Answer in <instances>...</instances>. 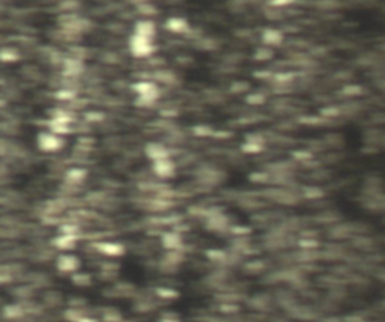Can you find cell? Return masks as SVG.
<instances>
[{"instance_id":"52a82bcc","label":"cell","mask_w":385,"mask_h":322,"mask_svg":"<svg viewBox=\"0 0 385 322\" xmlns=\"http://www.w3.org/2000/svg\"><path fill=\"white\" fill-rule=\"evenodd\" d=\"M145 154H146V157L152 161V163L170 157L169 149L165 148L163 143H160V142H151V143H148L145 146Z\"/></svg>"},{"instance_id":"ba28073f","label":"cell","mask_w":385,"mask_h":322,"mask_svg":"<svg viewBox=\"0 0 385 322\" xmlns=\"http://www.w3.org/2000/svg\"><path fill=\"white\" fill-rule=\"evenodd\" d=\"M133 33H136L138 36H143V38L154 39L155 35H157V26L151 20H138L137 23L134 25V32Z\"/></svg>"},{"instance_id":"e0dca14e","label":"cell","mask_w":385,"mask_h":322,"mask_svg":"<svg viewBox=\"0 0 385 322\" xmlns=\"http://www.w3.org/2000/svg\"><path fill=\"white\" fill-rule=\"evenodd\" d=\"M292 0H271V3L274 5V6H284V5H287V3H291Z\"/></svg>"},{"instance_id":"d6986e66","label":"cell","mask_w":385,"mask_h":322,"mask_svg":"<svg viewBox=\"0 0 385 322\" xmlns=\"http://www.w3.org/2000/svg\"><path fill=\"white\" fill-rule=\"evenodd\" d=\"M161 322H179V321H176V319H163Z\"/></svg>"},{"instance_id":"8992f818","label":"cell","mask_w":385,"mask_h":322,"mask_svg":"<svg viewBox=\"0 0 385 322\" xmlns=\"http://www.w3.org/2000/svg\"><path fill=\"white\" fill-rule=\"evenodd\" d=\"M152 172L157 178L160 179H169L175 175L176 172V164L172 160V157L163 158V160L154 161L152 163Z\"/></svg>"},{"instance_id":"5b68a950","label":"cell","mask_w":385,"mask_h":322,"mask_svg":"<svg viewBox=\"0 0 385 322\" xmlns=\"http://www.w3.org/2000/svg\"><path fill=\"white\" fill-rule=\"evenodd\" d=\"M56 268L62 274H73L80 268V259L73 253H62L56 259Z\"/></svg>"},{"instance_id":"9c48e42d","label":"cell","mask_w":385,"mask_h":322,"mask_svg":"<svg viewBox=\"0 0 385 322\" xmlns=\"http://www.w3.org/2000/svg\"><path fill=\"white\" fill-rule=\"evenodd\" d=\"M87 178V170L83 167H71L65 173V182L69 186H80Z\"/></svg>"},{"instance_id":"8fae6325","label":"cell","mask_w":385,"mask_h":322,"mask_svg":"<svg viewBox=\"0 0 385 322\" xmlns=\"http://www.w3.org/2000/svg\"><path fill=\"white\" fill-rule=\"evenodd\" d=\"M77 244V235H71V234H63L60 232V235L55 240V245L63 253L71 251Z\"/></svg>"},{"instance_id":"7c38bea8","label":"cell","mask_w":385,"mask_h":322,"mask_svg":"<svg viewBox=\"0 0 385 322\" xmlns=\"http://www.w3.org/2000/svg\"><path fill=\"white\" fill-rule=\"evenodd\" d=\"M161 244L164 245L167 250L176 251L182 247V237L176 232H167L161 238Z\"/></svg>"},{"instance_id":"ac0fdd59","label":"cell","mask_w":385,"mask_h":322,"mask_svg":"<svg viewBox=\"0 0 385 322\" xmlns=\"http://www.w3.org/2000/svg\"><path fill=\"white\" fill-rule=\"evenodd\" d=\"M6 146H8V143H6L5 140H0V155L6 152V149H8Z\"/></svg>"},{"instance_id":"2e32d148","label":"cell","mask_w":385,"mask_h":322,"mask_svg":"<svg viewBox=\"0 0 385 322\" xmlns=\"http://www.w3.org/2000/svg\"><path fill=\"white\" fill-rule=\"evenodd\" d=\"M18 59V53L12 49H3L0 50V60L3 62H14Z\"/></svg>"},{"instance_id":"5bb4252c","label":"cell","mask_w":385,"mask_h":322,"mask_svg":"<svg viewBox=\"0 0 385 322\" xmlns=\"http://www.w3.org/2000/svg\"><path fill=\"white\" fill-rule=\"evenodd\" d=\"M165 29L172 33H184L188 30V21L182 17H172L165 21Z\"/></svg>"},{"instance_id":"7a4b0ae2","label":"cell","mask_w":385,"mask_h":322,"mask_svg":"<svg viewBox=\"0 0 385 322\" xmlns=\"http://www.w3.org/2000/svg\"><path fill=\"white\" fill-rule=\"evenodd\" d=\"M128 50L137 59H145L148 56L154 53L155 47H154V39L149 38H143L138 36L136 33H133L128 39Z\"/></svg>"},{"instance_id":"6da1fadb","label":"cell","mask_w":385,"mask_h":322,"mask_svg":"<svg viewBox=\"0 0 385 322\" xmlns=\"http://www.w3.org/2000/svg\"><path fill=\"white\" fill-rule=\"evenodd\" d=\"M133 92L136 94L140 106H152L160 100L161 90L158 84L151 80H140L133 84Z\"/></svg>"},{"instance_id":"3957f363","label":"cell","mask_w":385,"mask_h":322,"mask_svg":"<svg viewBox=\"0 0 385 322\" xmlns=\"http://www.w3.org/2000/svg\"><path fill=\"white\" fill-rule=\"evenodd\" d=\"M36 145L39 148V151L45 152V154H55L59 152L63 148V137L56 134L53 131H41L36 137Z\"/></svg>"},{"instance_id":"30bf717a","label":"cell","mask_w":385,"mask_h":322,"mask_svg":"<svg viewBox=\"0 0 385 322\" xmlns=\"http://www.w3.org/2000/svg\"><path fill=\"white\" fill-rule=\"evenodd\" d=\"M97 247H98V250L101 253H104L106 256H110V258H117V256H122L125 253V247L121 242L104 241L100 242Z\"/></svg>"},{"instance_id":"4fadbf2b","label":"cell","mask_w":385,"mask_h":322,"mask_svg":"<svg viewBox=\"0 0 385 322\" xmlns=\"http://www.w3.org/2000/svg\"><path fill=\"white\" fill-rule=\"evenodd\" d=\"M83 71V63L82 60L76 59V57H68L63 62V73L68 77H76L79 74H82Z\"/></svg>"},{"instance_id":"277c9868","label":"cell","mask_w":385,"mask_h":322,"mask_svg":"<svg viewBox=\"0 0 385 322\" xmlns=\"http://www.w3.org/2000/svg\"><path fill=\"white\" fill-rule=\"evenodd\" d=\"M71 127H73V119L68 113H63V111L53 114L50 121V131L62 137L71 131Z\"/></svg>"},{"instance_id":"9a60e30c","label":"cell","mask_w":385,"mask_h":322,"mask_svg":"<svg viewBox=\"0 0 385 322\" xmlns=\"http://www.w3.org/2000/svg\"><path fill=\"white\" fill-rule=\"evenodd\" d=\"M281 33L275 29H267L263 32V42L268 44V45H277L281 42Z\"/></svg>"}]
</instances>
